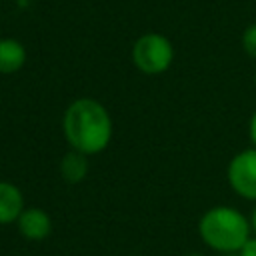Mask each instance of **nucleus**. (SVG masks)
Wrapping results in <instances>:
<instances>
[{"label": "nucleus", "instance_id": "nucleus-1", "mask_svg": "<svg viewBox=\"0 0 256 256\" xmlns=\"http://www.w3.org/2000/svg\"><path fill=\"white\" fill-rule=\"evenodd\" d=\"M62 132L72 150H78L86 156H94L108 148L114 124L110 112L102 102L82 96L72 100L64 110Z\"/></svg>", "mask_w": 256, "mask_h": 256}, {"label": "nucleus", "instance_id": "nucleus-2", "mask_svg": "<svg viewBox=\"0 0 256 256\" xmlns=\"http://www.w3.org/2000/svg\"><path fill=\"white\" fill-rule=\"evenodd\" d=\"M250 220L232 206H212L198 220L200 240L218 254L240 252L250 238Z\"/></svg>", "mask_w": 256, "mask_h": 256}, {"label": "nucleus", "instance_id": "nucleus-3", "mask_svg": "<svg viewBox=\"0 0 256 256\" xmlns=\"http://www.w3.org/2000/svg\"><path fill=\"white\" fill-rule=\"evenodd\" d=\"M132 64L148 76L164 74L174 60V46L160 32H146L132 44Z\"/></svg>", "mask_w": 256, "mask_h": 256}, {"label": "nucleus", "instance_id": "nucleus-4", "mask_svg": "<svg viewBox=\"0 0 256 256\" xmlns=\"http://www.w3.org/2000/svg\"><path fill=\"white\" fill-rule=\"evenodd\" d=\"M230 188L244 200L256 202V148L240 150L232 156L226 168Z\"/></svg>", "mask_w": 256, "mask_h": 256}, {"label": "nucleus", "instance_id": "nucleus-5", "mask_svg": "<svg viewBox=\"0 0 256 256\" xmlns=\"http://www.w3.org/2000/svg\"><path fill=\"white\" fill-rule=\"evenodd\" d=\"M16 228L22 238H26L30 242H40L50 236L52 218L46 210H42L38 206H26L16 220Z\"/></svg>", "mask_w": 256, "mask_h": 256}, {"label": "nucleus", "instance_id": "nucleus-6", "mask_svg": "<svg viewBox=\"0 0 256 256\" xmlns=\"http://www.w3.org/2000/svg\"><path fill=\"white\" fill-rule=\"evenodd\" d=\"M24 208L22 190L8 180H0V224H16Z\"/></svg>", "mask_w": 256, "mask_h": 256}, {"label": "nucleus", "instance_id": "nucleus-7", "mask_svg": "<svg viewBox=\"0 0 256 256\" xmlns=\"http://www.w3.org/2000/svg\"><path fill=\"white\" fill-rule=\"evenodd\" d=\"M90 156L78 152V150H68L62 158H60V164H58V170H60V176L64 182L68 184H78L82 182L86 176H88V170H90V162H88Z\"/></svg>", "mask_w": 256, "mask_h": 256}, {"label": "nucleus", "instance_id": "nucleus-8", "mask_svg": "<svg viewBox=\"0 0 256 256\" xmlns=\"http://www.w3.org/2000/svg\"><path fill=\"white\" fill-rule=\"evenodd\" d=\"M26 64V48L16 38H0V74H14Z\"/></svg>", "mask_w": 256, "mask_h": 256}, {"label": "nucleus", "instance_id": "nucleus-9", "mask_svg": "<svg viewBox=\"0 0 256 256\" xmlns=\"http://www.w3.org/2000/svg\"><path fill=\"white\" fill-rule=\"evenodd\" d=\"M240 42H242V50H244L252 60H256V22L244 28Z\"/></svg>", "mask_w": 256, "mask_h": 256}, {"label": "nucleus", "instance_id": "nucleus-10", "mask_svg": "<svg viewBox=\"0 0 256 256\" xmlns=\"http://www.w3.org/2000/svg\"><path fill=\"white\" fill-rule=\"evenodd\" d=\"M238 254H240V256H256V236H250V238L246 240V244L240 248Z\"/></svg>", "mask_w": 256, "mask_h": 256}, {"label": "nucleus", "instance_id": "nucleus-11", "mask_svg": "<svg viewBox=\"0 0 256 256\" xmlns=\"http://www.w3.org/2000/svg\"><path fill=\"white\" fill-rule=\"evenodd\" d=\"M248 138H250V142H252V146L256 148V112L250 116V120H248Z\"/></svg>", "mask_w": 256, "mask_h": 256}, {"label": "nucleus", "instance_id": "nucleus-12", "mask_svg": "<svg viewBox=\"0 0 256 256\" xmlns=\"http://www.w3.org/2000/svg\"><path fill=\"white\" fill-rule=\"evenodd\" d=\"M250 224H252V230L256 232V206H254V210H252V216H250Z\"/></svg>", "mask_w": 256, "mask_h": 256}, {"label": "nucleus", "instance_id": "nucleus-13", "mask_svg": "<svg viewBox=\"0 0 256 256\" xmlns=\"http://www.w3.org/2000/svg\"><path fill=\"white\" fill-rule=\"evenodd\" d=\"M222 256H240L238 252H232V254H222Z\"/></svg>", "mask_w": 256, "mask_h": 256}, {"label": "nucleus", "instance_id": "nucleus-14", "mask_svg": "<svg viewBox=\"0 0 256 256\" xmlns=\"http://www.w3.org/2000/svg\"><path fill=\"white\" fill-rule=\"evenodd\" d=\"M186 256H204V254H196V252H192V254H186Z\"/></svg>", "mask_w": 256, "mask_h": 256}, {"label": "nucleus", "instance_id": "nucleus-15", "mask_svg": "<svg viewBox=\"0 0 256 256\" xmlns=\"http://www.w3.org/2000/svg\"><path fill=\"white\" fill-rule=\"evenodd\" d=\"M254 86H256V72H254Z\"/></svg>", "mask_w": 256, "mask_h": 256}, {"label": "nucleus", "instance_id": "nucleus-16", "mask_svg": "<svg viewBox=\"0 0 256 256\" xmlns=\"http://www.w3.org/2000/svg\"><path fill=\"white\" fill-rule=\"evenodd\" d=\"M128 256H142V254H128Z\"/></svg>", "mask_w": 256, "mask_h": 256}]
</instances>
